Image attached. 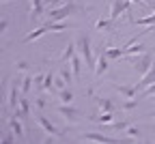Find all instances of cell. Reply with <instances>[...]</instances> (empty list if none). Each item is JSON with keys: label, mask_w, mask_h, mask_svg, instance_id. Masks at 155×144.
I'll use <instances>...</instances> for the list:
<instances>
[{"label": "cell", "mask_w": 155, "mask_h": 144, "mask_svg": "<svg viewBox=\"0 0 155 144\" xmlns=\"http://www.w3.org/2000/svg\"><path fill=\"white\" fill-rule=\"evenodd\" d=\"M58 114H61L67 123H78V116H80V112H78L75 108H71L69 103H61V106H58Z\"/></svg>", "instance_id": "ba28073f"}, {"label": "cell", "mask_w": 155, "mask_h": 144, "mask_svg": "<svg viewBox=\"0 0 155 144\" xmlns=\"http://www.w3.org/2000/svg\"><path fill=\"white\" fill-rule=\"evenodd\" d=\"M54 84H56V88H58V90H63V88H65V84H67V82H65V77H63V75H58V77L54 80Z\"/></svg>", "instance_id": "4dcf8cb0"}, {"label": "cell", "mask_w": 155, "mask_h": 144, "mask_svg": "<svg viewBox=\"0 0 155 144\" xmlns=\"http://www.w3.org/2000/svg\"><path fill=\"white\" fill-rule=\"evenodd\" d=\"M30 5H32V11H30V19L32 22H37L39 17H41V13H43V0H30Z\"/></svg>", "instance_id": "e0dca14e"}, {"label": "cell", "mask_w": 155, "mask_h": 144, "mask_svg": "<svg viewBox=\"0 0 155 144\" xmlns=\"http://www.w3.org/2000/svg\"><path fill=\"white\" fill-rule=\"evenodd\" d=\"M136 106H138V99H136V97H134V99H125V103H123L121 108H123L125 112H129V110H134Z\"/></svg>", "instance_id": "83f0119b"}, {"label": "cell", "mask_w": 155, "mask_h": 144, "mask_svg": "<svg viewBox=\"0 0 155 144\" xmlns=\"http://www.w3.org/2000/svg\"><path fill=\"white\" fill-rule=\"evenodd\" d=\"M153 95H155V82H153L151 86H147V88L142 90V95H138V97H153Z\"/></svg>", "instance_id": "f546056e"}, {"label": "cell", "mask_w": 155, "mask_h": 144, "mask_svg": "<svg viewBox=\"0 0 155 144\" xmlns=\"http://www.w3.org/2000/svg\"><path fill=\"white\" fill-rule=\"evenodd\" d=\"M43 2H45V5H54V2H56V0H43Z\"/></svg>", "instance_id": "e575fe53"}, {"label": "cell", "mask_w": 155, "mask_h": 144, "mask_svg": "<svg viewBox=\"0 0 155 144\" xmlns=\"http://www.w3.org/2000/svg\"><path fill=\"white\" fill-rule=\"evenodd\" d=\"M35 84V77H30L28 73H24L22 77H19V86H22V95H28L30 86Z\"/></svg>", "instance_id": "ffe728a7"}, {"label": "cell", "mask_w": 155, "mask_h": 144, "mask_svg": "<svg viewBox=\"0 0 155 144\" xmlns=\"http://www.w3.org/2000/svg\"><path fill=\"white\" fill-rule=\"evenodd\" d=\"M19 99H22V86H19V80H13L9 86V110H17L19 108Z\"/></svg>", "instance_id": "277c9868"}, {"label": "cell", "mask_w": 155, "mask_h": 144, "mask_svg": "<svg viewBox=\"0 0 155 144\" xmlns=\"http://www.w3.org/2000/svg\"><path fill=\"white\" fill-rule=\"evenodd\" d=\"M80 140H84V142H101V144H112L114 142L112 138H108L104 133H82Z\"/></svg>", "instance_id": "30bf717a"}, {"label": "cell", "mask_w": 155, "mask_h": 144, "mask_svg": "<svg viewBox=\"0 0 155 144\" xmlns=\"http://www.w3.org/2000/svg\"><path fill=\"white\" fill-rule=\"evenodd\" d=\"M131 63H134V71L138 75H144L151 67H153V52H144V54H138V56H129ZM127 58H121L119 63H125Z\"/></svg>", "instance_id": "3957f363"}, {"label": "cell", "mask_w": 155, "mask_h": 144, "mask_svg": "<svg viewBox=\"0 0 155 144\" xmlns=\"http://www.w3.org/2000/svg\"><path fill=\"white\" fill-rule=\"evenodd\" d=\"M93 99H95L97 108H99V112H114L116 110V106L112 103V99H108V97H93Z\"/></svg>", "instance_id": "5bb4252c"}, {"label": "cell", "mask_w": 155, "mask_h": 144, "mask_svg": "<svg viewBox=\"0 0 155 144\" xmlns=\"http://www.w3.org/2000/svg\"><path fill=\"white\" fill-rule=\"evenodd\" d=\"M73 99H75V97H73V93H71V90H67V88H63V90H61V101H63V103H71Z\"/></svg>", "instance_id": "484cf974"}, {"label": "cell", "mask_w": 155, "mask_h": 144, "mask_svg": "<svg viewBox=\"0 0 155 144\" xmlns=\"http://www.w3.org/2000/svg\"><path fill=\"white\" fill-rule=\"evenodd\" d=\"M112 114L114 112H99V116H91V118L97 120L99 125H106V123H112Z\"/></svg>", "instance_id": "cb8c5ba5"}, {"label": "cell", "mask_w": 155, "mask_h": 144, "mask_svg": "<svg viewBox=\"0 0 155 144\" xmlns=\"http://www.w3.org/2000/svg\"><path fill=\"white\" fill-rule=\"evenodd\" d=\"M114 90L119 93L121 97H125V99H134V97H138V88H136V86H123V84H114Z\"/></svg>", "instance_id": "7c38bea8"}, {"label": "cell", "mask_w": 155, "mask_h": 144, "mask_svg": "<svg viewBox=\"0 0 155 144\" xmlns=\"http://www.w3.org/2000/svg\"><path fill=\"white\" fill-rule=\"evenodd\" d=\"M7 26H9V24H7V19H2V22H0V32H5Z\"/></svg>", "instance_id": "836d02e7"}, {"label": "cell", "mask_w": 155, "mask_h": 144, "mask_svg": "<svg viewBox=\"0 0 155 144\" xmlns=\"http://www.w3.org/2000/svg\"><path fill=\"white\" fill-rule=\"evenodd\" d=\"M71 63V71H73V77L80 82V75H82V63H84V58L80 54H73V58L69 60Z\"/></svg>", "instance_id": "4fadbf2b"}, {"label": "cell", "mask_w": 155, "mask_h": 144, "mask_svg": "<svg viewBox=\"0 0 155 144\" xmlns=\"http://www.w3.org/2000/svg\"><path fill=\"white\" fill-rule=\"evenodd\" d=\"M136 26H155V13L149 15V17H142V19H134Z\"/></svg>", "instance_id": "d4e9b609"}, {"label": "cell", "mask_w": 155, "mask_h": 144, "mask_svg": "<svg viewBox=\"0 0 155 144\" xmlns=\"http://www.w3.org/2000/svg\"><path fill=\"white\" fill-rule=\"evenodd\" d=\"M112 24H114V19H97V24H95V30H99V32H108L112 30Z\"/></svg>", "instance_id": "7402d4cb"}, {"label": "cell", "mask_w": 155, "mask_h": 144, "mask_svg": "<svg viewBox=\"0 0 155 144\" xmlns=\"http://www.w3.org/2000/svg\"><path fill=\"white\" fill-rule=\"evenodd\" d=\"M106 52V56L110 58V60H121L123 56H125V50L123 47H108V50H104Z\"/></svg>", "instance_id": "44dd1931"}, {"label": "cell", "mask_w": 155, "mask_h": 144, "mask_svg": "<svg viewBox=\"0 0 155 144\" xmlns=\"http://www.w3.org/2000/svg\"><path fill=\"white\" fill-rule=\"evenodd\" d=\"M37 123H39V127H41L48 136H52V138H63V131H58V129L52 125V123H50L43 114H39V116H37Z\"/></svg>", "instance_id": "52a82bcc"}, {"label": "cell", "mask_w": 155, "mask_h": 144, "mask_svg": "<svg viewBox=\"0 0 155 144\" xmlns=\"http://www.w3.org/2000/svg\"><path fill=\"white\" fill-rule=\"evenodd\" d=\"M127 7H131L129 0H110V19H116V17H121Z\"/></svg>", "instance_id": "5b68a950"}, {"label": "cell", "mask_w": 155, "mask_h": 144, "mask_svg": "<svg viewBox=\"0 0 155 144\" xmlns=\"http://www.w3.org/2000/svg\"><path fill=\"white\" fill-rule=\"evenodd\" d=\"M86 9L82 7V5H78V2H67V5H63V7H58V9H54V11H48V17H50V22H61V19H65V17H69V15H75V13H84Z\"/></svg>", "instance_id": "6da1fadb"}, {"label": "cell", "mask_w": 155, "mask_h": 144, "mask_svg": "<svg viewBox=\"0 0 155 144\" xmlns=\"http://www.w3.org/2000/svg\"><path fill=\"white\" fill-rule=\"evenodd\" d=\"M22 118H17V116H9V127H11V131H13V136H22L24 133V127H22V123H19Z\"/></svg>", "instance_id": "ac0fdd59"}, {"label": "cell", "mask_w": 155, "mask_h": 144, "mask_svg": "<svg viewBox=\"0 0 155 144\" xmlns=\"http://www.w3.org/2000/svg\"><path fill=\"white\" fill-rule=\"evenodd\" d=\"M151 7H153V11H155V5H151Z\"/></svg>", "instance_id": "8d00e7d4"}, {"label": "cell", "mask_w": 155, "mask_h": 144, "mask_svg": "<svg viewBox=\"0 0 155 144\" xmlns=\"http://www.w3.org/2000/svg\"><path fill=\"white\" fill-rule=\"evenodd\" d=\"M48 26H50V32H63V30H67V28H69L65 19H61V22H50Z\"/></svg>", "instance_id": "603a6c76"}, {"label": "cell", "mask_w": 155, "mask_h": 144, "mask_svg": "<svg viewBox=\"0 0 155 144\" xmlns=\"http://www.w3.org/2000/svg\"><path fill=\"white\" fill-rule=\"evenodd\" d=\"M50 32V26L48 24H43V26H39V28H35L32 32H28L26 37H24V43H32L35 39H39V37H43V34H48Z\"/></svg>", "instance_id": "9a60e30c"}, {"label": "cell", "mask_w": 155, "mask_h": 144, "mask_svg": "<svg viewBox=\"0 0 155 144\" xmlns=\"http://www.w3.org/2000/svg\"><path fill=\"white\" fill-rule=\"evenodd\" d=\"M153 82H155V67H151V69L142 75V80H138L136 88H138V90H144L147 86H151V84H153Z\"/></svg>", "instance_id": "8fae6325"}, {"label": "cell", "mask_w": 155, "mask_h": 144, "mask_svg": "<svg viewBox=\"0 0 155 144\" xmlns=\"http://www.w3.org/2000/svg\"><path fill=\"white\" fill-rule=\"evenodd\" d=\"M153 101H155V95H153Z\"/></svg>", "instance_id": "f35d334b"}, {"label": "cell", "mask_w": 155, "mask_h": 144, "mask_svg": "<svg viewBox=\"0 0 155 144\" xmlns=\"http://www.w3.org/2000/svg\"><path fill=\"white\" fill-rule=\"evenodd\" d=\"M15 67H17V71H22V73H28L30 71V63H26V60H17Z\"/></svg>", "instance_id": "f1b7e54d"}, {"label": "cell", "mask_w": 155, "mask_h": 144, "mask_svg": "<svg viewBox=\"0 0 155 144\" xmlns=\"http://www.w3.org/2000/svg\"><path fill=\"white\" fill-rule=\"evenodd\" d=\"M125 133H127V136H131V138H138V136H140V131L136 129V127H127V129H125Z\"/></svg>", "instance_id": "1f68e13d"}, {"label": "cell", "mask_w": 155, "mask_h": 144, "mask_svg": "<svg viewBox=\"0 0 155 144\" xmlns=\"http://www.w3.org/2000/svg\"><path fill=\"white\" fill-rule=\"evenodd\" d=\"M37 106L41 108V110H43V108L48 106V99H43V97H37Z\"/></svg>", "instance_id": "d6a6232c"}, {"label": "cell", "mask_w": 155, "mask_h": 144, "mask_svg": "<svg viewBox=\"0 0 155 144\" xmlns=\"http://www.w3.org/2000/svg\"><path fill=\"white\" fill-rule=\"evenodd\" d=\"M110 67V58L106 56V52H99V56H97V67H95V80H99Z\"/></svg>", "instance_id": "9c48e42d"}, {"label": "cell", "mask_w": 155, "mask_h": 144, "mask_svg": "<svg viewBox=\"0 0 155 144\" xmlns=\"http://www.w3.org/2000/svg\"><path fill=\"white\" fill-rule=\"evenodd\" d=\"M35 86L41 88V90H52V86H54V73L48 71L45 75H43V73L35 75Z\"/></svg>", "instance_id": "8992f818"}, {"label": "cell", "mask_w": 155, "mask_h": 144, "mask_svg": "<svg viewBox=\"0 0 155 144\" xmlns=\"http://www.w3.org/2000/svg\"><path fill=\"white\" fill-rule=\"evenodd\" d=\"M151 118H153V120H155V112H151Z\"/></svg>", "instance_id": "d590c367"}, {"label": "cell", "mask_w": 155, "mask_h": 144, "mask_svg": "<svg viewBox=\"0 0 155 144\" xmlns=\"http://www.w3.org/2000/svg\"><path fill=\"white\" fill-rule=\"evenodd\" d=\"M129 127V123L127 120H121V123H106V125H99V131H123Z\"/></svg>", "instance_id": "2e32d148"}, {"label": "cell", "mask_w": 155, "mask_h": 144, "mask_svg": "<svg viewBox=\"0 0 155 144\" xmlns=\"http://www.w3.org/2000/svg\"><path fill=\"white\" fill-rule=\"evenodd\" d=\"M78 54H80V56L84 58V65H86V67L95 73L97 63H95L93 52H91V37H88V34H80V37H78Z\"/></svg>", "instance_id": "7a4b0ae2"}, {"label": "cell", "mask_w": 155, "mask_h": 144, "mask_svg": "<svg viewBox=\"0 0 155 144\" xmlns=\"http://www.w3.org/2000/svg\"><path fill=\"white\" fill-rule=\"evenodd\" d=\"M0 2H7V0H0Z\"/></svg>", "instance_id": "74e56055"}, {"label": "cell", "mask_w": 155, "mask_h": 144, "mask_svg": "<svg viewBox=\"0 0 155 144\" xmlns=\"http://www.w3.org/2000/svg\"><path fill=\"white\" fill-rule=\"evenodd\" d=\"M19 110L24 112V116H28V114H30V103H28V99H26V95H24L22 99H19Z\"/></svg>", "instance_id": "4316f807"}, {"label": "cell", "mask_w": 155, "mask_h": 144, "mask_svg": "<svg viewBox=\"0 0 155 144\" xmlns=\"http://www.w3.org/2000/svg\"><path fill=\"white\" fill-rule=\"evenodd\" d=\"M73 54H75V45H73V41H69L65 52L61 54V58H58V63H69V60L73 58Z\"/></svg>", "instance_id": "d6986e66"}]
</instances>
